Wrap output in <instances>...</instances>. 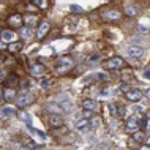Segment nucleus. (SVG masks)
Returning <instances> with one entry per match:
<instances>
[{
  "instance_id": "nucleus-1",
  "label": "nucleus",
  "mask_w": 150,
  "mask_h": 150,
  "mask_svg": "<svg viewBox=\"0 0 150 150\" xmlns=\"http://www.w3.org/2000/svg\"><path fill=\"white\" fill-rule=\"evenodd\" d=\"M32 103H33V95H32L30 92H22L21 95L16 98V106L18 108H27Z\"/></svg>"
},
{
  "instance_id": "nucleus-2",
  "label": "nucleus",
  "mask_w": 150,
  "mask_h": 150,
  "mask_svg": "<svg viewBox=\"0 0 150 150\" xmlns=\"http://www.w3.org/2000/svg\"><path fill=\"white\" fill-rule=\"evenodd\" d=\"M123 65H125V62L120 57H112V59L106 60V62L103 63V67L106 68V70H120V68H123Z\"/></svg>"
},
{
  "instance_id": "nucleus-3",
  "label": "nucleus",
  "mask_w": 150,
  "mask_h": 150,
  "mask_svg": "<svg viewBox=\"0 0 150 150\" xmlns=\"http://www.w3.org/2000/svg\"><path fill=\"white\" fill-rule=\"evenodd\" d=\"M144 93L139 90V88H129V90L125 93V98L128 101H131V103H139L141 100H142Z\"/></svg>"
},
{
  "instance_id": "nucleus-4",
  "label": "nucleus",
  "mask_w": 150,
  "mask_h": 150,
  "mask_svg": "<svg viewBox=\"0 0 150 150\" xmlns=\"http://www.w3.org/2000/svg\"><path fill=\"white\" fill-rule=\"evenodd\" d=\"M49 29H51V24L47 22L46 19H43V21L38 24V27H36V38L43 40L44 36H46V33L49 32Z\"/></svg>"
},
{
  "instance_id": "nucleus-5",
  "label": "nucleus",
  "mask_w": 150,
  "mask_h": 150,
  "mask_svg": "<svg viewBox=\"0 0 150 150\" xmlns=\"http://www.w3.org/2000/svg\"><path fill=\"white\" fill-rule=\"evenodd\" d=\"M29 73L32 76H43L44 73H46V67L38 62H33L29 65Z\"/></svg>"
},
{
  "instance_id": "nucleus-6",
  "label": "nucleus",
  "mask_w": 150,
  "mask_h": 150,
  "mask_svg": "<svg viewBox=\"0 0 150 150\" xmlns=\"http://www.w3.org/2000/svg\"><path fill=\"white\" fill-rule=\"evenodd\" d=\"M8 25L10 27H13V29H21L22 27V22H24V18L21 14H18V13H14V14H11L10 18H8Z\"/></svg>"
},
{
  "instance_id": "nucleus-7",
  "label": "nucleus",
  "mask_w": 150,
  "mask_h": 150,
  "mask_svg": "<svg viewBox=\"0 0 150 150\" xmlns=\"http://www.w3.org/2000/svg\"><path fill=\"white\" fill-rule=\"evenodd\" d=\"M139 119H137V115H131L128 117L127 122H125V125H127V129L129 131H137V128H139Z\"/></svg>"
},
{
  "instance_id": "nucleus-8",
  "label": "nucleus",
  "mask_w": 150,
  "mask_h": 150,
  "mask_svg": "<svg viewBox=\"0 0 150 150\" xmlns=\"http://www.w3.org/2000/svg\"><path fill=\"white\" fill-rule=\"evenodd\" d=\"M104 19H108V21H117V19L122 18V13L117 10H104L103 13H101Z\"/></svg>"
},
{
  "instance_id": "nucleus-9",
  "label": "nucleus",
  "mask_w": 150,
  "mask_h": 150,
  "mask_svg": "<svg viewBox=\"0 0 150 150\" xmlns=\"http://www.w3.org/2000/svg\"><path fill=\"white\" fill-rule=\"evenodd\" d=\"M127 54L131 59H139V57H142V55H144V49L141 46H129L127 49Z\"/></svg>"
},
{
  "instance_id": "nucleus-10",
  "label": "nucleus",
  "mask_w": 150,
  "mask_h": 150,
  "mask_svg": "<svg viewBox=\"0 0 150 150\" xmlns=\"http://www.w3.org/2000/svg\"><path fill=\"white\" fill-rule=\"evenodd\" d=\"M47 122H49V125H51L52 128H59V127H62V123H63L62 117L57 115V114H52V115H49V119H47Z\"/></svg>"
},
{
  "instance_id": "nucleus-11",
  "label": "nucleus",
  "mask_w": 150,
  "mask_h": 150,
  "mask_svg": "<svg viewBox=\"0 0 150 150\" xmlns=\"http://www.w3.org/2000/svg\"><path fill=\"white\" fill-rule=\"evenodd\" d=\"M59 71H67L68 68L71 67V59L70 57H62V59H59Z\"/></svg>"
},
{
  "instance_id": "nucleus-12",
  "label": "nucleus",
  "mask_w": 150,
  "mask_h": 150,
  "mask_svg": "<svg viewBox=\"0 0 150 150\" xmlns=\"http://www.w3.org/2000/svg\"><path fill=\"white\" fill-rule=\"evenodd\" d=\"M14 108H11V106H5V108H2L0 109V119H10V117H13L14 115Z\"/></svg>"
},
{
  "instance_id": "nucleus-13",
  "label": "nucleus",
  "mask_w": 150,
  "mask_h": 150,
  "mask_svg": "<svg viewBox=\"0 0 150 150\" xmlns=\"http://www.w3.org/2000/svg\"><path fill=\"white\" fill-rule=\"evenodd\" d=\"M2 40L5 43H14V40H16V33L13 30H3L2 32Z\"/></svg>"
},
{
  "instance_id": "nucleus-14",
  "label": "nucleus",
  "mask_w": 150,
  "mask_h": 150,
  "mask_svg": "<svg viewBox=\"0 0 150 150\" xmlns=\"http://www.w3.org/2000/svg\"><path fill=\"white\" fill-rule=\"evenodd\" d=\"M123 13L127 16H137V13H139V6L137 5H125Z\"/></svg>"
},
{
  "instance_id": "nucleus-15",
  "label": "nucleus",
  "mask_w": 150,
  "mask_h": 150,
  "mask_svg": "<svg viewBox=\"0 0 150 150\" xmlns=\"http://www.w3.org/2000/svg\"><path fill=\"white\" fill-rule=\"evenodd\" d=\"M109 111H111L112 115H117V117L123 115V108L119 106L117 103H111V104H109Z\"/></svg>"
},
{
  "instance_id": "nucleus-16",
  "label": "nucleus",
  "mask_w": 150,
  "mask_h": 150,
  "mask_svg": "<svg viewBox=\"0 0 150 150\" xmlns=\"http://www.w3.org/2000/svg\"><path fill=\"white\" fill-rule=\"evenodd\" d=\"M82 108L86 109V111H95L96 108H98V104H96V101L95 100H90V98H87V100H84V103H82Z\"/></svg>"
},
{
  "instance_id": "nucleus-17",
  "label": "nucleus",
  "mask_w": 150,
  "mask_h": 150,
  "mask_svg": "<svg viewBox=\"0 0 150 150\" xmlns=\"http://www.w3.org/2000/svg\"><path fill=\"white\" fill-rule=\"evenodd\" d=\"M87 127H90V122H88L87 119H81L76 122V125H74V128L78 129V131H84Z\"/></svg>"
},
{
  "instance_id": "nucleus-18",
  "label": "nucleus",
  "mask_w": 150,
  "mask_h": 150,
  "mask_svg": "<svg viewBox=\"0 0 150 150\" xmlns=\"http://www.w3.org/2000/svg\"><path fill=\"white\" fill-rule=\"evenodd\" d=\"M59 106L62 108V111H65V112H71V111H73V103H71V100L59 101Z\"/></svg>"
},
{
  "instance_id": "nucleus-19",
  "label": "nucleus",
  "mask_w": 150,
  "mask_h": 150,
  "mask_svg": "<svg viewBox=\"0 0 150 150\" xmlns=\"http://www.w3.org/2000/svg\"><path fill=\"white\" fill-rule=\"evenodd\" d=\"M32 3H33L36 8H40V10H46V8L49 6L47 0H32Z\"/></svg>"
},
{
  "instance_id": "nucleus-20",
  "label": "nucleus",
  "mask_w": 150,
  "mask_h": 150,
  "mask_svg": "<svg viewBox=\"0 0 150 150\" xmlns=\"http://www.w3.org/2000/svg\"><path fill=\"white\" fill-rule=\"evenodd\" d=\"M18 96H16V92H14V88H6L5 90V100H8V101H11V100H16Z\"/></svg>"
},
{
  "instance_id": "nucleus-21",
  "label": "nucleus",
  "mask_w": 150,
  "mask_h": 150,
  "mask_svg": "<svg viewBox=\"0 0 150 150\" xmlns=\"http://www.w3.org/2000/svg\"><path fill=\"white\" fill-rule=\"evenodd\" d=\"M21 49H22V44H21V43H10V46H8V51L13 52V54L19 52Z\"/></svg>"
},
{
  "instance_id": "nucleus-22",
  "label": "nucleus",
  "mask_w": 150,
  "mask_h": 150,
  "mask_svg": "<svg viewBox=\"0 0 150 150\" xmlns=\"http://www.w3.org/2000/svg\"><path fill=\"white\" fill-rule=\"evenodd\" d=\"M24 22H25L27 25H33V24H36V16L25 14V16H24Z\"/></svg>"
},
{
  "instance_id": "nucleus-23",
  "label": "nucleus",
  "mask_w": 150,
  "mask_h": 150,
  "mask_svg": "<svg viewBox=\"0 0 150 150\" xmlns=\"http://www.w3.org/2000/svg\"><path fill=\"white\" fill-rule=\"evenodd\" d=\"M88 122H90V127L92 128H98L101 125V117H93V119L88 120Z\"/></svg>"
},
{
  "instance_id": "nucleus-24",
  "label": "nucleus",
  "mask_w": 150,
  "mask_h": 150,
  "mask_svg": "<svg viewBox=\"0 0 150 150\" xmlns=\"http://www.w3.org/2000/svg\"><path fill=\"white\" fill-rule=\"evenodd\" d=\"M144 137H145V136H144V133H142V131H136L134 134H133V139H134L136 142H142Z\"/></svg>"
},
{
  "instance_id": "nucleus-25",
  "label": "nucleus",
  "mask_w": 150,
  "mask_h": 150,
  "mask_svg": "<svg viewBox=\"0 0 150 150\" xmlns=\"http://www.w3.org/2000/svg\"><path fill=\"white\" fill-rule=\"evenodd\" d=\"M30 35H32V32H30V29L29 27H25V29H21V36L22 38H30Z\"/></svg>"
},
{
  "instance_id": "nucleus-26",
  "label": "nucleus",
  "mask_w": 150,
  "mask_h": 150,
  "mask_svg": "<svg viewBox=\"0 0 150 150\" xmlns=\"http://www.w3.org/2000/svg\"><path fill=\"white\" fill-rule=\"evenodd\" d=\"M6 82H11V84H16L18 82V78H16L14 74H11V76H8L6 78Z\"/></svg>"
},
{
  "instance_id": "nucleus-27",
  "label": "nucleus",
  "mask_w": 150,
  "mask_h": 150,
  "mask_svg": "<svg viewBox=\"0 0 150 150\" xmlns=\"http://www.w3.org/2000/svg\"><path fill=\"white\" fill-rule=\"evenodd\" d=\"M71 11L73 13H82V8L78 6V5H71Z\"/></svg>"
},
{
  "instance_id": "nucleus-28",
  "label": "nucleus",
  "mask_w": 150,
  "mask_h": 150,
  "mask_svg": "<svg viewBox=\"0 0 150 150\" xmlns=\"http://www.w3.org/2000/svg\"><path fill=\"white\" fill-rule=\"evenodd\" d=\"M108 149H109V144H101L95 147V150H108Z\"/></svg>"
},
{
  "instance_id": "nucleus-29",
  "label": "nucleus",
  "mask_w": 150,
  "mask_h": 150,
  "mask_svg": "<svg viewBox=\"0 0 150 150\" xmlns=\"http://www.w3.org/2000/svg\"><path fill=\"white\" fill-rule=\"evenodd\" d=\"M41 86H43L44 88L49 87V86H51V79H43V81H41Z\"/></svg>"
},
{
  "instance_id": "nucleus-30",
  "label": "nucleus",
  "mask_w": 150,
  "mask_h": 150,
  "mask_svg": "<svg viewBox=\"0 0 150 150\" xmlns=\"http://www.w3.org/2000/svg\"><path fill=\"white\" fill-rule=\"evenodd\" d=\"M120 90L123 92V93H127V92L129 90V87L127 86V84H122V86H120Z\"/></svg>"
},
{
  "instance_id": "nucleus-31",
  "label": "nucleus",
  "mask_w": 150,
  "mask_h": 150,
  "mask_svg": "<svg viewBox=\"0 0 150 150\" xmlns=\"http://www.w3.org/2000/svg\"><path fill=\"white\" fill-rule=\"evenodd\" d=\"M144 78L145 79H150V68H147V70L144 71Z\"/></svg>"
},
{
  "instance_id": "nucleus-32",
  "label": "nucleus",
  "mask_w": 150,
  "mask_h": 150,
  "mask_svg": "<svg viewBox=\"0 0 150 150\" xmlns=\"http://www.w3.org/2000/svg\"><path fill=\"white\" fill-rule=\"evenodd\" d=\"M5 100V92L2 90V87H0V101H3Z\"/></svg>"
},
{
  "instance_id": "nucleus-33",
  "label": "nucleus",
  "mask_w": 150,
  "mask_h": 150,
  "mask_svg": "<svg viewBox=\"0 0 150 150\" xmlns=\"http://www.w3.org/2000/svg\"><path fill=\"white\" fill-rule=\"evenodd\" d=\"M144 95H145V98H147V100H150V88H149V90L144 93Z\"/></svg>"
},
{
  "instance_id": "nucleus-34",
  "label": "nucleus",
  "mask_w": 150,
  "mask_h": 150,
  "mask_svg": "<svg viewBox=\"0 0 150 150\" xmlns=\"http://www.w3.org/2000/svg\"><path fill=\"white\" fill-rule=\"evenodd\" d=\"M139 150H150V145H142Z\"/></svg>"
},
{
  "instance_id": "nucleus-35",
  "label": "nucleus",
  "mask_w": 150,
  "mask_h": 150,
  "mask_svg": "<svg viewBox=\"0 0 150 150\" xmlns=\"http://www.w3.org/2000/svg\"><path fill=\"white\" fill-rule=\"evenodd\" d=\"M3 79H5V73L0 71V81H3Z\"/></svg>"
},
{
  "instance_id": "nucleus-36",
  "label": "nucleus",
  "mask_w": 150,
  "mask_h": 150,
  "mask_svg": "<svg viewBox=\"0 0 150 150\" xmlns=\"http://www.w3.org/2000/svg\"><path fill=\"white\" fill-rule=\"evenodd\" d=\"M145 115H147V119L150 120V111H147V114H145Z\"/></svg>"
},
{
  "instance_id": "nucleus-37",
  "label": "nucleus",
  "mask_w": 150,
  "mask_h": 150,
  "mask_svg": "<svg viewBox=\"0 0 150 150\" xmlns=\"http://www.w3.org/2000/svg\"><path fill=\"white\" fill-rule=\"evenodd\" d=\"M2 32H3V30H2V29H0V38H2Z\"/></svg>"
},
{
  "instance_id": "nucleus-38",
  "label": "nucleus",
  "mask_w": 150,
  "mask_h": 150,
  "mask_svg": "<svg viewBox=\"0 0 150 150\" xmlns=\"http://www.w3.org/2000/svg\"><path fill=\"white\" fill-rule=\"evenodd\" d=\"M147 142H149V144H147V145H150V137H149V139H147Z\"/></svg>"
}]
</instances>
